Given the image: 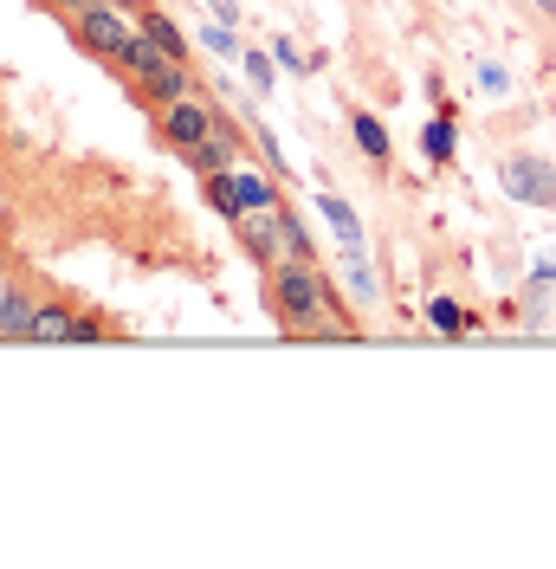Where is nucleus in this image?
Here are the masks:
<instances>
[{"label": "nucleus", "mask_w": 556, "mask_h": 569, "mask_svg": "<svg viewBox=\"0 0 556 569\" xmlns=\"http://www.w3.org/2000/svg\"><path fill=\"white\" fill-rule=\"evenodd\" d=\"M272 298H278V311H285L291 330H317L324 318H337V298H330V284L311 272V259H285L272 272Z\"/></svg>", "instance_id": "nucleus-1"}, {"label": "nucleus", "mask_w": 556, "mask_h": 569, "mask_svg": "<svg viewBox=\"0 0 556 569\" xmlns=\"http://www.w3.org/2000/svg\"><path fill=\"white\" fill-rule=\"evenodd\" d=\"M240 227V247L252 252V266H266V272H278L285 259H291V240H285V208H252V213H240L234 220Z\"/></svg>", "instance_id": "nucleus-2"}, {"label": "nucleus", "mask_w": 556, "mask_h": 569, "mask_svg": "<svg viewBox=\"0 0 556 569\" xmlns=\"http://www.w3.org/2000/svg\"><path fill=\"white\" fill-rule=\"evenodd\" d=\"M498 181H505V194L524 201V208H556V169L544 156H512L498 169Z\"/></svg>", "instance_id": "nucleus-3"}, {"label": "nucleus", "mask_w": 556, "mask_h": 569, "mask_svg": "<svg viewBox=\"0 0 556 569\" xmlns=\"http://www.w3.org/2000/svg\"><path fill=\"white\" fill-rule=\"evenodd\" d=\"M240 162V130L227 123V117H214V130L201 142H188V169L195 176H227Z\"/></svg>", "instance_id": "nucleus-4"}, {"label": "nucleus", "mask_w": 556, "mask_h": 569, "mask_svg": "<svg viewBox=\"0 0 556 569\" xmlns=\"http://www.w3.org/2000/svg\"><path fill=\"white\" fill-rule=\"evenodd\" d=\"M78 33H85L91 52L117 59V52H123V39H130V27H123V13H117V7H98V0H91V7H78Z\"/></svg>", "instance_id": "nucleus-5"}, {"label": "nucleus", "mask_w": 556, "mask_h": 569, "mask_svg": "<svg viewBox=\"0 0 556 569\" xmlns=\"http://www.w3.org/2000/svg\"><path fill=\"white\" fill-rule=\"evenodd\" d=\"M214 117L220 110H208L201 98H181V104H162V137L175 142V149H188V142H201L214 130Z\"/></svg>", "instance_id": "nucleus-6"}, {"label": "nucleus", "mask_w": 556, "mask_h": 569, "mask_svg": "<svg viewBox=\"0 0 556 569\" xmlns=\"http://www.w3.org/2000/svg\"><path fill=\"white\" fill-rule=\"evenodd\" d=\"M78 337H85V318H78V311H66V305H39L33 343H78Z\"/></svg>", "instance_id": "nucleus-7"}, {"label": "nucleus", "mask_w": 556, "mask_h": 569, "mask_svg": "<svg viewBox=\"0 0 556 569\" xmlns=\"http://www.w3.org/2000/svg\"><path fill=\"white\" fill-rule=\"evenodd\" d=\"M137 84L149 91V98H156V104H181V98H195V91H188V66H181V59L156 66L149 78H137Z\"/></svg>", "instance_id": "nucleus-8"}, {"label": "nucleus", "mask_w": 556, "mask_h": 569, "mask_svg": "<svg viewBox=\"0 0 556 569\" xmlns=\"http://www.w3.org/2000/svg\"><path fill=\"white\" fill-rule=\"evenodd\" d=\"M317 213L330 220V233L349 247V259H363V227H356V213H349V201H337V194H317Z\"/></svg>", "instance_id": "nucleus-9"}, {"label": "nucleus", "mask_w": 556, "mask_h": 569, "mask_svg": "<svg viewBox=\"0 0 556 569\" xmlns=\"http://www.w3.org/2000/svg\"><path fill=\"white\" fill-rule=\"evenodd\" d=\"M117 66L137 71V78H149L156 66H169V52H162V46H156L149 33H130V39H123V52H117Z\"/></svg>", "instance_id": "nucleus-10"}, {"label": "nucleus", "mask_w": 556, "mask_h": 569, "mask_svg": "<svg viewBox=\"0 0 556 569\" xmlns=\"http://www.w3.org/2000/svg\"><path fill=\"white\" fill-rule=\"evenodd\" d=\"M142 33L156 39V46H162L169 59H181V66H188V39H181V27H175L162 7H142Z\"/></svg>", "instance_id": "nucleus-11"}, {"label": "nucleus", "mask_w": 556, "mask_h": 569, "mask_svg": "<svg viewBox=\"0 0 556 569\" xmlns=\"http://www.w3.org/2000/svg\"><path fill=\"white\" fill-rule=\"evenodd\" d=\"M201 194H208V208L214 213H227V220H240V181H234V169L227 176H201Z\"/></svg>", "instance_id": "nucleus-12"}, {"label": "nucleus", "mask_w": 556, "mask_h": 569, "mask_svg": "<svg viewBox=\"0 0 556 569\" xmlns=\"http://www.w3.org/2000/svg\"><path fill=\"white\" fill-rule=\"evenodd\" d=\"M33 305L20 298V291H0V337H33Z\"/></svg>", "instance_id": "nucleus-13"}, {"label": "nucleus", "mask_w": 556, "mask_h": 569, "mask_svg": "<svg viewBox=\"0 0 556 569\" xmlns=\"http://www.w3.org/2000/svg\"><path fill=\"white\" fill-rule=\"evenodd\" d=\"M349 130H356V149H363L369 162H383V156H388V130L376 123V117H363V110H356V117H349Z\"/></svg>", "instance_id": "nucleus-14"}, {"label": "nucleus", "mask_w": 556, "mask_h": 569, "mask_svg": "<svg viewBox=\"0 0 556 569\" xmlns=\"http://www.w3.org/2000/svg\"><path fill=\"white\" fill-rule=\"evenodd\" d=\"M420 149H427V162H453V149H459V130H453L447 117H440V123H427V130H420Z\"/></svg>", "instance_id": "nucleus-15"}, {"label": "nucleus", "mask_w": 556, "mask_h": 569, "mask_svg": "<svg viewBox=\"0 0 556 569\" xmlns=\"http://www.w3.org/2000/svg\"><path fill=\"white\" fill-rule=\"evenodd\" d=\"M427 323H434V330H447V337H459V330H473V318H466V311H459L453 298H434V305H427Z\"/></svg>", "instance_id": "nucleus-16"}, {"label": "nucleus", "mask_w": 556, "mask_h": 569, "mask_svg": "<svg viewBox=\"0 0 556 569\" xmlns=\"http://www.w3.org/2000/svg\"><path fill=\"white\" fill-rule=\"evenodd\" d=\"M201 46H208L214 59H246V52H240V39L227 33V27H208V33H201Z\"/></svg>", "instance_id": "nucleus-17"}, {"label": "nucleus", "mask_w": 556, "mask_h": 569, "mask_svg": "<svg viewBox=\"0 0 556 569\" xmlns=\"http://www.w3.org/2000/svg\"><path fill=\"white\" fill-rule=\"evenodd\" d=\"M234 181H240V208L246 213H252V208H272V188H266L259 176H234Z\"/></svg>", "instance_id": "nucleus-18"}, {"label": "nucleus", "mask_w": 556, "mask_h": 569, "mask_svg": "<svg viewBox=\"0 0 556 569\" xmlns=\"http://www.w3.org/2000/svg\"><path fill=\"white\" fill-rule=\"evenodd\" d=\"M246 78H252V84L266 91V84H272V59H259V52H246Z\"/></svg>", "instance_id": "nucleus-19"}, {"label": "nucleus", "mask_w": 556, "mask_h": 569, "mask_svg": "<svg viewBox=\"0 0 556 569\" xmlns=\"http://www.w3.org/2000/svg\"><path fill=\"white\" fill-rule=\"evenodd\" d=\"M272 59H278V66H285V71H305V59L291 52V39H278V46H272Z\"/></svg>", "instance_id": "nucleus-20"}, {"label": "nucleus", "mask_w": 556, "mask_h": 569, "mask_svg": "<svg viewBox=\"0 0 556 569\" xmlns=\"http://www.w3.org/2000/svg\"><path fill=\"white\" fill-rule=\"evenodd\" d=\"M214 7V20H220V27H234V20H240V0H208Z\"/></svg>", "instance_id": "nucleus-21"}, {"label": "nucleus", "mask_w": 556, "mask_h": 569, "mask_svg": "<svg viewBox=\"0 0 556 569\" xmlns=\"http://www.w3.org/2000/svg\"><path fill=\"white\" fill-rule=\"evenodd\" d=\"M537 279H556V252L544 259V266H537Z\"/></svg>", "instance_id": "nucleus-22"}, {"label": "nucleus", "mask_w": 556, "mask_h": 569, "mask_svg": "<svg viewBox=\"0 0 556 569\" xmlns=\"http://www.w3.org/2000/svg\"><path fill=\"white\" fill-rule=\"evenodd\" d=\"M59 7H91V0H59Z\"/></svg>", "instance_id": "nucleus-23"}, {"label": "nucleus", "mask_w": 556, "mask_h": 569, "mask_svg": "<svg viewBox=\"0 0 556 569\" xmlns=\"http://www.w3.org/2000/svg\"><path fill=\"white\" fill-rule=\"evenodd\" d=\"M537 7H544V13H556V0H537Z\"/></svg>", "instance_id": "nucleus-24"}, {"label": "nucleus", "mask_w": 556, "mask_h": 569, "mask_svg": "<svg viewBox=\"0 0 556 569\" xmlns=\"http://www.w3.org/2000/svg\"><path fill=\"white\" fill-rule=\"evenodd\" d=\"M117 7H142V0H117Z\"/></svg>", "instance_id": "nucleus-25"}]
</instances>
